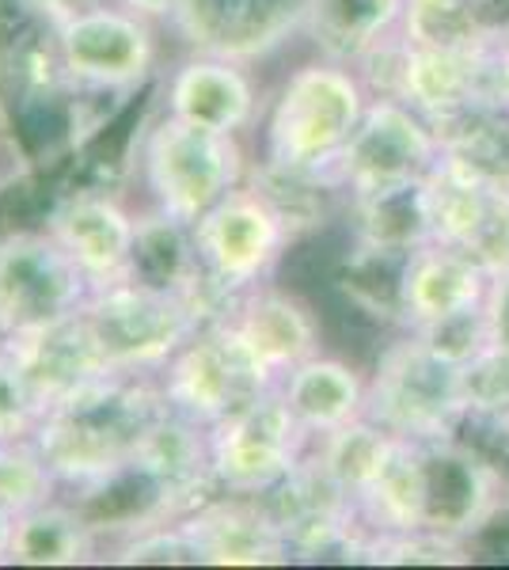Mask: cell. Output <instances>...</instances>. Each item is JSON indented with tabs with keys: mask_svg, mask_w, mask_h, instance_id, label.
I'll use <instances>...</instances> for the list:
<instances>
[{
	"mask_svg": "<svg viewBox=\"0 0 509 570\" xmlns=\"http://www.w3.org/2000/svg\"><path fill=\"white\" fill-rule=\"evenodd\" d=\"M77 99L61 12L42 0H0V137L27 168L80 149Z\"/></svg>",
	"mask_w": 509,
	"mask_h": 570,
	"instance_id": "cell-1",
	"label": "cell"
},
{
	"mask_svg": "<svg viewBox=\"0 0 509 570\" xmlns=\"http://www.w3.org/2000/svg\"><path fill=\"white\" fill-rule=\"evenodd\" d=\"M168 411L156 376L107 373L42 411L35 445L53 468L61 491H96L134 468L149 430Z\"/></svg>",
	"mask_w": 509,
	"mask_h": 570,
	"instance_id": "cell-2",
	"label": "cell"
},
{
	"mask_svg": "<svg viewBox=\"0 0 509 570\" xmlns=\"http://www.w3.org/2000/svg\"><path fill=\"white\" fill-rule=\"evenodd\" d=\"M369 110L354 66L312 58L277 85L263 110V160L290 171H331Z\"/></svg>",
	"mask_w": 509,
	"mask_h": 570,
	"instance_id": "cell-3",
	"label": "cell"
},
{
	"mask_svg": "<svg viewBox=\"0 0 509 570\" xmlns=\"http://www.w3.org/2000/svg\"><path fill=\"white\" fill-rule=\"evenodd\" d=\"M228 301L213 293L164 289L149 282H115L107 289H91L85 316L104 346L115 373L156 376L202 327L221 320Z\"/></svg>",
	"mask_w": 509,
	"mask_h": 570,
	"instance_id": "cell-4",
	"label": "cell"
},
{
	"mask_svg": "<svg viewBox=\"0 0 509 570\" xmlns=\"http://www.w3.org/2000/svg\"><path fill=\"white\" fill-rule=\"evenodd\" d=\"M252 164L255 160H247L239 134L206 130L168 110H160L145 126L141 156H137L153 209L179 225H194L228 190L244 187L252 179Z\"/></svg>",
	"mask_w": 509,
	"mask_h": 570,
	"instance_id": "cell-5",
	"label": "cell"
},
{
	"mask_svg": "<svg viewBox=\"0 0 509 570\" xmlns=\"http://www.w3.org/2000/svg\"><path fill=\"white\" fill-rule=\"evenodd\" d=\"M365 415L395 438L425 441L457 434L460 419L468 415L460 365L433 354L414 331H400L384 343L369 373Z\"/></svg>",
	"mask_w": 509,
	"mask_h": 570,
	"instance_id": "cell-6",
	"label": "cell"
},
{
	"mask_svg": "<svg viewBox=\"0 0 509 570\" xmlns=\"http://www.w3.org/2000/svg\"><path fill=\"white\" fill-rule=\"evenodd\" d=\"M202 274L225 301L271 282L293 247V233L252 179L228 190L190 225Z\"/></svg>",
	"mask_w": 509,
	"mask_h": 570,
	"instance_id": "cell-7",
	"label": "cell"
},
{
	"mask_svg": "<svg viewBox=\"0 0 509 570\" xmlns=\"http://www.w3.org/2000/svg\"><path fill=\"white\" fill-rule=\"evenodd\" d=\"M61 58L77 91L88 96H134L156 72L160 42L156 23L115 0L61 16Z\"/></svg>",
	"mask_w": 509,
	"mask_h": 570,
	"instance_id": "cell-8",
	"label": "cell"
},
{
	"mask_svg": "<svg viewBox=\"0 0 509 570\" xmlns=\"http://www.w3.org/2000/svg\"><path fill=\"white\" fill-rule=\"evenodd\" d=\"M91 285L50 228L0 236V338L50 327L85 308Z\"/></svg>",
	"mask_w": 509,
	"mask_h": 570,
	"instance_id": "cell-9",
	"label": "cell"
},
{
	"mask_svg": "<svg viewBox=\"0 0 509 570\" xmlns=\"http://www.w3.org/2000/svg\"><path fill=\"white\" fill-rule=\"evenodd\" d=\"M156 381H160V392L175 415L198 422V426H213V422L228 419L233 411L277 389L225 320H213L202 327L156 373Z\"/></svg>",
	"mask_w": 509,
	"mask_h": 570,
	"instance_id": "cell-10",
	"label": "cell"
},
{
	"mask_svg": "<svg viewBox=\"0 0 509 570\" xmlns=\"http://www.w3.org/2000/svg\"><path fill=\"white\" fill-rule=\"evenodd\" d=\"M312 449V434L293 419L282 392H266L209 426V456L225 494L263 499Z\"/></svg>",
	"mask_w": 509,
	"mask_h": 570,
	"instance_id": "cell-11",
	"label": "cell"
},
{
	"mask_svg": "<svg viewBox=\"0 0 509 570\" xmlns=\"http://www.w3.org/2000/svg\"><path fill=\"white\" fill-rule=\"evenodd\" d=\"M441 141L433 126L400 99H369L361 126L331 168V179L350 198L381 195V190L422 183L438 164Z\"/></svg>",
	"mask_w": 509,
	"mask_h": 570,
	"instance_id": "cell-12",
	"label": "cell"
},
{
	"mask_svg": "<svg viewBox=\"0 0 509 570\" xmlns=\"http://www.w3.org/2000/svg\"><path fill=\"white\" fill-rule=\"evenodd\" d=\"M263 505L293 559L339 556L354 563V551L365 537L358 502L335 483V475L320 464L312 449L282 483L263 494Z\"/></svg>",
	"mask_w": 509,
	"mask_h": 570,
	"instance_id": "cell-13",
	"label": "cell"
},
{
	"mask_svg": "<svg viewBox=\"0 0 509 570\" xmlns=\"http://www.w3.org/2000/svg\"><path fill=\"white\" fill-rule=\"evenodd\" d=\"M506 499L502 475L457 434L419 441V529L471 540Z\"/></svg>",
	"mask_w": 509,
	"mask_h": 570,
	"instance_id": "cell-14",
	"label": "cell"
},
{
	"mask_svg": "<svg viewBox=\"0 0 509 570\" xmlns=\"http://www.w3.org/2000/svg\"><path fill=\"white\" fill-rule=\"evenodd\" d=\"M304 8L309 0H183L168 27L190 53L255 66L297 39Z\"/></svg>",
	"mask_w": 509,
	"mask_h": 570,
	"instance_id": "cell-15",
	"label": "cell"
},
{
	"mask_svg": "<svg viewBox=\"0 0 509 570\" xmlns=\"http://www.w3.org/2000/svg\"><path fill=\"white\" fill-rule=\"evenodd\" d=\"M134 475L149 494V525L190 518L198 505L221 494L209 456V426H198L168 407L145 438Z\"/></svg>",
	"mask_w": 509,
	"mask_h": 570,
	"instance_id": "cell-16",
	"label": "cell"
},
{
	"mask_svg": "<svg viewBox=\"0 0 509 570\" xmlns=\"http://www.w3.org/2000/svg\"><path fill=\"white\" fill-rule=\"evenodd\" d=\"M46 228L85 271L91 289L134 278L137 214L107 187L65 190L46 214Z\"/></svg>",
	"mask_w": 509,
	"mask_h": 570,
	"instance_id": "cell-17",
	"label": "cell"
},
{
	"mask_svg": "<svg viewBox=\"0 0 509 570\" xmlns=\"http://www.w3.org/2000/svg\"><path fill=\"white\" fill-rule=\"evenodd\" d=\"M221 320L233 327L244 351L274 384H282L285 373L323 351V331L312 305L274 282L239 293Z\"/></svg>",
	"mask_w": 509,
	"mask_h": 570,
	"instance_id": "cell-18",
	"label": "cell"
},
{
	"mask_svg": "<svg viewBox=\"0 0 509 570\" xmlns=\"http://www.w3.org/2000/svg\"><path fill=\"white\" fill-rule=\"evenodd\" d=\"M0 343L12 351L16 365L23 370L27 389H31L35 403H39V419L42 411H50L65 395L80 392L85 384L99 381V376L115 373L104 346H99L96 331L88 324L85 308L50 327L27 331V335L16 338H0Z\"/></svg>",
	"mask_w": 509,
	"mask_h": 570,
	"instance_id": "cell-19",
	"label": "cell"
},
{
	"mask_svg": "<svg viewBox=\"0 0 509 570\" xmlns=\"http://www.w3.org/2000/svg\"><path fill=\"white\" fill-rule=\"evenodd\" d=\"M160 110L206 130L244 134L263 115V99L247 66L213 53H187L164 80Z\"/></svg>",
	"mask_w": 509,
	"mask_h": 570,
	"instance_id": "cell-20",
	"label": "cell"
},
{
	"mask_svg": "<svg viewBox=\"0 0 509 570\" xmlns=\"http://www.w3.org/2000/svg\"><path fill=\"white\" fill-rule=\"evenodd\" d=\"M187 529L202 567H285L293 563L282 532L266 513L263 499L225 494L179 521Z\"/></svg>",
	"mask_w": 509,
	"mask_h": 570,
	"instance_id": "cell-21",
	"label": "cell"
},
{
	"mask_svg": "<svg viewBox=\"0 0 509 570\" xmlns=\"http://www.w3.org/2000/svg\"><path fill=\"white\" fill-rule=\"evenodd\" d=\"M490 274L468 252L449 244H422L411 252L403 285V331L438 324L487 301Z\"/></svg>",
	"mask_w": 509,
	"mask_h": 570,
	"instance_id": "cell-22",
	"label": "cell"
},
{
	"mask_svg": "<svg viewBox=\"0 0 509 570\" xmlns=\"http://www.w3.org/2000/svg\"><path fill=\"white\" fill-rule=\"evenodd\" d=\"M277 392H282L285 407L293 411V419L312 434V441L365 419L369 407V376L323 351L301 362L293 373H285Z\"/></svg>",
	"mask_w": 509,
	"mask_h": 570,
	"instance_id": "cell-23",
	"label": "cell"
},
{
	"mask_svg": "<svg viewBox=\"0 0 509 570\" xmlns=\"http://www.w3.org/2000/svg\"><path fill=\"white\" fill-rule=\"evenodd\" d=\"M104 537L72 499H50L27 513H16L12 567H88L99 559Z\"/></svg>",
	"mask_w": 509,
	"mask_h": 570,
	"instance_id": "cell-24",
	"label": "cell"
},
{
	"mask_svg": "<svg viewBox=\"0 0 509 570\" xmlns=\"http://www.w3.org/2000/svg\"><path fill=\"white\" fill-rule=\"evenodd\" d=\"M407 0H309L301 35L327 61L354 66L369 46L400 31Z\"/></svg>",
	"mask_w": 509,
	"mask_h": 570,
	"instance_id": "cell-25",
	"label": "cell"
},
{
	"mask_svg": "<svg viewBox=\"0 0 509 570\" xmlns=\"http://www.w3.org/2000/svg\"><path fill=\"white\" fill-rule=\"evenodd\" d=\"M495 187H498L495 179L479 176L464 160L441 153L438 164L422 179V198H425V214H430L433 240L464 252L471 236L479 233V225H483Z\"/></svg>",
	"mask_w": 509,
	"mask_h": 570,
	"instance_id": "cell-26",
	"label": "cell"
},
{
	"mask_svg": "<svg viewBox=\"0 0 509 570\" xmlns=\"http://www.w3.org/2000/svg\"><path fill=\"white\" fill-rule=\"evenodd\" d=\"M407 247H381L350 240V252L339 263V289L361 316L373 324L403 331V285H407Z\"/></svg>",
	"mask_w": 509,
	"mask_h": 570,
	"instance_id": "cell-27",
	"label": "cell"
},
{
	"mask_svg": "<svg viewBox=\"0 0 509 570\" xmlns=\"http://www.w3.org/2000/svg\"><path fill=\"white\" fill-rule=\"evenodd\" d=\"M479 46H471V50H422V46H411L400 104L414 107L433 126L438 118H446L452 110L471 104V99H479L476 91Z\"/></svg>",
	"mask_w": 509,
	"mask_h": 570,
	"instance_id": "cell-28",
	"label": "cell"
},
{
	"mask_svg": "<svg viewBox=\"0 0 509 570\" xmlns=\"http://www.w3.org/2000/svg\"><path fill=\"white\" fill-rule=\"evenodd\" d=\"M441 153L464 160L479 176L509 183V104L471 99L452 115L433 122Z\"/></svg>",
	"mask_w": 509,
	"mask_h": 570,
	"instance_id": "cell-29",
	"label": "cell"
},
{
	"mask_svg": "<svg viewBox=\"0 0 509 570\" xmlns=\"http://www.w3.org/2000/svg\"><path fill=\"white\" fill-rule=\"evenodd\" d=\"M342 209H346L350 240L381 244V247H407V252H414V247L433 240L430 214H425V198H422V183L381 190V195L350 198Z\"/></svg>",
	"mask_w": 509,
	"mask_h": 570,
	"instance_id": "cell-30",
	"label": "cell"
},
{
	"mask_svg": "<svg viewBox=\"0 0 509 570\" xmlns=\"http://www.w3.org/2000/svg\"><path fill=\"white\" fill-rule=\"evenodd\" d=\"M395 445V434H388L381 422L373 419H358L350 426H339L331 434H323L312 441V453L320 456V464L335 475V483L342 487L346 494H358L373 483V475L381 472V464L388 461Z\"/></svg>",
	"mask_w": 509,
	"mask_h": 570,
	"instance_id": "cell-31",
	"label": "cell"
},
{
	"mask_svg": "<svg viewBox=\"0 0 509 570\" xmlns=\"http://www.w3.org/2000/svg\"><path fill=\"white\" fill-rule=\"evenodd\" d=\"M354 563H381V567H460L476 563L468 540L438 537V532L411 529V532H365L354 551Z\"/></svg>",
	"mask_w": 509,
	"mask_h": 570,
	"instance_id": "cell-32",
	"label": "cell"
},
{
	"mask_svg": "<svg viewBox=\"0 0 509 570\" xmlns=\"http://www.w3.org/2000/svg\"><path fill=\"white\" fill-rule=\"evenodd\" d=\"M61 494V483L53 468L46 464L35 438L0 441V505L12 513H27L35 505Z\"/></svg>",
	"mask_w": 509,
	"mask_h": 570,
	"instance_id": "cell-33",
	"label": "cell"
},
{
	"mask_svg": "<svg viewBox=\"0 0 509 570\" xmlns=\"http://www.w3.org/2000/svg\"><path fill=\"white\" fill-rule=\"evenodd\" d=\"M400 35L422 50H471L483 42L468 20L464 0H407Z\"/></svg>",
	"mask_w": 509,
	"mask_h": 570,
	"instance_id": "cell-34",
	"label": "cell"
},
{
	"mask_svg": "<svg viewBox=\"0 0 509 570\" xmlns=\"http://www.w3.org/2000/svg\"><path fill=\"white\" fill-rule=\"evenodd\" d=\"M468 415L509 419V346L490 343L460 370Z\"/></svg>",
	"mask_w": 509,
	"mask_h": 570,
	"instance_id": "cell-35",
	"label": "cell"
},
{
	"mask_svg": "<svg viewBox=\"0 0 509 570\" xmlns=\"http://www.w3.org/2000/svg\"><path fill=\"white\" fill-rule=\"evenodd\" d=\"M110 563H123V567H134V563H156V567H198V551H194L187 529L179 521H168V525H149V529H137L129 532L126 540H118L110 548Z\"/></svg>",
	"mask_w": 509,
	"mask_h": 570,
	"instance_id": "cell-36",
	"label": "cell"
},
{
	"mask_svg": "<svg viewBox=\"0 0 509 570\" xmlns=\"http://www.w3.org/2000/svg\"><path fill=\"white\" fill-rule=\"evenodd\" d=\"M414 335H419L433 354L446 357L452 365H460V370H464L483 346L495 343V338H490V320H487L483 305L464 308V312H457V316H446V320H438V324L414 327Z\"/></svg>",
	"mask_w": 509,
	"mask_h": 570,
	"instance_id": "cell-37",
	"label": "cell"
},
{
	"mask_svg": "<svg viewBox=\"0 0 509 570\" xmlns=\"http://www.w3.org/2000/svg\"><path fill=\"white\" fill-rule=\"evenodd\" d=\"M39 426V403L23 381V370L16 365L12 351L0 343V441L31 438Z\"/></svg>",
	"mask_w": 509,
	"mask_h": 570,
	"instance_id": "cell-38",
	"label": "cell"
},
{
	"mask_svg": "<svg viewBox=\"0 0 509 570\" xmlns=\"http://www.w3.org/2000/svg\"><path fill=\"white\" fill-rule=\"evenodd\" d=\"M464 252L483 266L490 278L509 271V183H498L495 187L483 225H479V233L471 236Z\"/></svg>",
	"mask_w": 509,
	"mask_h": 570,
	"instance_id": "cell-39",
	"label": "cell"
},
{
	"mask_svg": "<svg viewBox=\"0 0 509 570\" xmlns=\"http://www.w3.org/2000/svg\"><path fill=\"white\" fill-rule=\"evenodd\" d=\"M464 12L483 42H509V0H464Z\"/></svg>",
	"mask_w": 509,
	"mask_h": 570,
	"instance_id": "cell-40",
	"label": "cell"
},
{
	"mask_svg": "<svg viewBox=\"0 0 509 570\" xmlns=\"http://www.w3.org/2000/svg\"><path fill=\"white\" fill-rule=\"evenodd\" d=\"M471 544V556H490L498 563H509V499L498 505L495 513L487 518V525L468 540Z\"/></svg>",
	"mask_w": 509,
	"mask_h": 570,
	"instance_id": "cell-41",
	"label": "cell"
},
{
	"mask_svg": "<svg viewBox=\"0 0 509 570\" xmlns=\"http://www.w3.org/2000/svg\"><path fill=\"white\" fill-rule=\"evenodd\" d=\"M483 308L490 320V338H495L498 346H509V271L490 278Z\"/></svg>",
	"mask_w": 509,
	"mask_h": 570,
	"instance_id": "cell-42",
	"label": "cell"
},
{
	"mask_svg": "<svg viewBox=\"0 0 509 570\" xmlns=\"http://www.w3.org/2000/svg\"><path fill=\"white\" fill-rule=\"evenodd\" d=\"M115 4L129 8V12L145 16V20H153V23H172V16L179 12L183 0H115Z\"/></svg>",
	"mask_w": 509,
	"mask_h": 570,
	"instance_id": "cell-43",
	"label": "cell"
},
{
	"mask_svg": "<svg viewBox=\"0 0 509 570\" xmlns=\"http://www.w3.org/2000/svg\"><path fill=\"white\" fill-rule=\"evenodd\" d=\"M12 532H16V513L0 505V563H8V551H12Z\"/></svg>",
	"mask_w": 509,
	"mask_h": 570,
	"instance_id": "cell-44",
	"label": "cell"
},
{
	"mask_svg": "<svg viewBox=\"0 0 509 570\" xmlns=\"http://www.w3.org/2000/svg\"><path fill=\"white\" fill-rule=\"evenodd\" d=\"M42 4H50L53 12H77V8H88V4H99V0H42Z\"/></svg>",
	"mask_w": 509,
	"mask_h": 570,
	"instance_id": "cell-45",
	"label": "cell"
}]
</instances>
